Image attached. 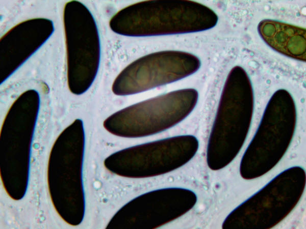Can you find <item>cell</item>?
Listing matches in <instances>:
<instances>
[{
  "instance_id": "8",
  "label": "cell",
  "mask_w": 306,
  "mask_h": 229,
  "mask_svg": "<svg viewBox=\"0 0 306 229\" xmlns=\"http://www.w3.org/2000/svg\"><path fill=\"white\" fill-rule=\"evenodd\" d=\"M192 191L167 188L143 194L124 205L114 215L107 228H156L183 215L195 205Z\"/></svg>"
},
{
  "instance_id": "9",
  "label": "cell",
  "mask_w": 306,
  "mask_h": 229,
  "mask_svg": "<svg viewBox=\"0 0 306 229\" xmlns=\"http://www.w3.org/2000/svg\"><path fill=\"white\" fill-rule=\"evenodd\" d=\"M40 104L39 94L36 90L30 89L21 93L9 108L2 130L10 133L15 139L1 133V155L15 147L8 156L1 160V167L9 160L5 167H14L17 163V167L19 165L28 171L30 146Z\"/></svg>"
},
{
  "instance_id": "5",
  "label": "cell",
  "mask_w": 306,
  "mask_h": 229,
  "mask_svg": "<svg viewBox=\"0 0 306 229\" xmlns=\"http://www.w3.org/2000/svg\"><path fill=\"white\" fill-rule=\"evenodd\" d=\"M63 23L67 52L68 87L74 95H81L92 85L100 62V45L94 17L83 3H66Z\"/></svg>"
},
{
  "instance_id": "6",
  "label": "cell",
  "mask_w": 306,
  "mask_h": 229,
  "mask_svg": "<svg viewBox=\"0 0 306 229\" xmlns=\"http://www.w3.org/2000/svg\"><path fill=\"white\" fill-rule=\"evenodd\" d=\"M198 148L192 135H180L128 148L104 161L110 171L120 176L142 178L163 175L189 162Z\"/></svg>"
},
{
  "instance_id": "10",
  "label": "cell",
  "mask_w": 306,
  "mask_h": 229,
  "mask_svg": "<svg viewBox=\"0 0 306 229\" xmlns=\"http://www.w3.org/2000/svg\"><path fill=\"white\" fill-rule=\"evenodd\" d=\"M53 21L35 18L14 26L0 41V78L9 77L50 38L55 30Z\"/></svg>"
},
{
  "instance_id": "7",
  "label": "cell",
  "mask_w": 306,
  "mask_h": 229,
  "mask_svg": "<svg viewBox=\"0 0 306 229\" xmlns=\"http://www.w3.org/2000/svg\"><path fill=\"white\" fill-rule=\"evenodd\" d=\"M201 65L195 55L186 52L166 50L141 57L126 66L116 77L113 92L124 96L138 93L188 76Z\"/></svg>"
},
{
  "instance_id": "11",
  "label": "cell",
  "mask_w": 306,
  "mask_h": 229,
  "mask_svg": "<svg viewBox=\"0 0 306 229\" xmlns=\"http://www.w3.org/2000/svg\"><path fill=\"white\" fill-rule=\"evenodd\" d=\"M259 33L265 42L278 52L302 62L306 60V31L285 22L265 19L258 25Z\"/></svg>"
},
{
  "instance_id": "3",
  "label": "cell",
  "mask_w": 306,
  "mask_h": 229,
  "mask_svg": "<svg viewBox=\"0 0 306 229\" xmlns=\"http://www.w3.org/2000/svg\"><path fill=\"white\" fill-rule=\"evenodd\" d=\"M296 120L292 96L285 89L276 91L268 101L259 128L242 157L241 174L260 175L276 165L290 144Z\"/></svg>"
},
{
  "instance_id": "4",
  "label": "cell",
  "mask_w": 306,
  "mask_h": 229,
  "mask_svg": "<svg viewBox=\"0 0 306 229\" xmlns=\"http://www.w3.org/2000/svg\"><path fill=\"white\" fill-rule=\"evenodd\" d=\"M198 98V92L193 89L172 91L116 112L105 120L104 126L111 133L124 137L155 134L186 118Z\"/></svg>"
},
{
  "instance_id": "2",
  "label": "cell",
  "mask_w": 306,
  "mask_h": 229,
  "mask_svg": "<svg viewBox=\"0 0 306 229\" xmlns=\"http://www.w3.org/2000/svg\"><path fill=\"white\" fill-rule=\"evenodd\" d=\"M254 108L253 92L246 71L236 66L225 82L207 151L209 167L223 168L235 157L248 132Z\"/></svg>"
},
{
  "instance_id": "1",
  "label": "cell",
  "mask_w": 306,
  "mask_h": 229,
  "mask_svg": "<svg viewBox=\"0 0 306 229\" xmlns=\"http://www.w3.org/2000/svg\"><path fill=\"white\" fill-rule=\"evenodd\" d=\"M218 16L207 6L191 1H147L117 12L109 25L115 33L142 37L189 33L210 29Z\"/></svg>"
}]
</instances>
